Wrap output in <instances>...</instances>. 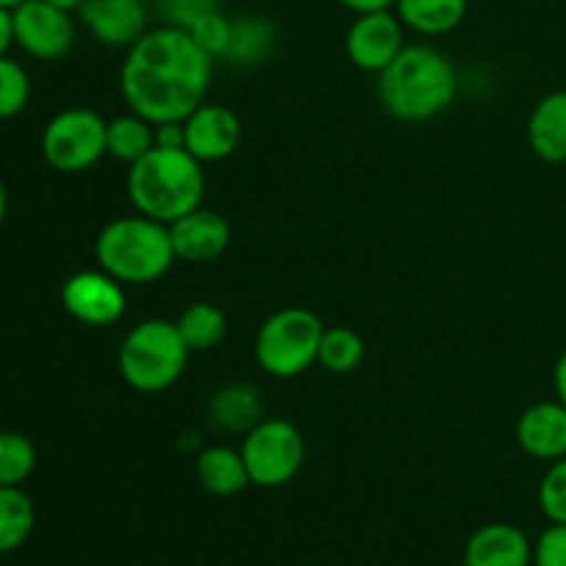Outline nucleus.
I'll return each mask as SVG.
<instances>
[{
	"label": "nucleus",
	"mask_w": 566,
	"mask_h": 566,
	"mask_svg": "<svg viewBox=\"0 0 566 566\" xmlns=\"http://www.w3.org/2000/svg\"><path fill=\"white\" fill-rule=\"evenodd\" d=\"M517 442L528 457L558 462L566 457V407L542 401L525 409L517 420Z\"/></svg>",
	"instance_id": "2eb2a0df"
},
{
	"label": "nucleus",
	"mask_w": 566,
	"mask_h": 566,
	"mask_svg": "<svg viewBox=\"0 0 566 566\" xmlns=\"http://www.w3.org/2000/svg\"><path fill=\"white\" fill-rule=\"evenodd\" d=\"M155 147L186 149V125H182V122H164V125H155Z\"/></svg>",
	"instance_id": "2f4dec72"
},
{
	"label": "nucleus",
	"mask_w": 566,
	"mask_h": 566,
	"mask_svg": "<svg viewBox=\"0 0 566 566\" xmlns=\"http://www.w3.org/2000/svg\"><path fill=\"white\" fill-rule=\"evenodd\" d=\"M11 44H14V9L0 6V59L9 53Z\"/></svg>",
	"instance_id": "473e14b6"
},
{
	"label": "nucleus",
	"mask_w": 566,
	"mask_h": 566,
	"mask_svg": "<svg viewBox=\"0 0 566 566\" xmlns=\"http://www.w3.org/2000/svg\"><path fill=\"white\" fill-rule=\"evenodd\" d=\"M197 479L199 484L216 497H232L252 484L241 451H232V448L227 446L205 448V451L199 453Z\"/></svg>",
	"instance_id": "a211bd4d"
},
{
	"label": "nucleus",
	"mask_w": 566,
	"mask_h": 566,
	"mask_svg": "<svg viewBox=\"0 0 566 566\" xmlns=\"http://www.w3.org/2000/svg\"><path fill=\"white\" fill-rule=\"evenodd\" d=\"M321 337L324 324L318 315L304 307H285L260 326L254 357L269 376L293 379L318 363Z\"/></svg>",
	"instance_id": "423d86ee"
},
{
	"label": "nucleus",
	"mask_w": 566,
	"mask_h": 566,
	"mask_svg": "<svg viewBox=\"0 0 566 566\" xmlns=\"http://www.w3.org/2000/svg\"><path fill=\"white\" fill-rule=\"evenodd\" d=\"M77 17L108 48H133L147 33L144 0H86Z\"/></svg>",
	"instance_id": "ddd939ff"
},
{
	"label": "nucleus",
	"mask_w": 566,
	"mask_h": 566,
	"mask_svg": "<svg viewBox=\"0 0 566 566\" xmlns=\"http://www.w3.org/2000/svg\"><path fill=\"white\" fill-rule=\"evenodd\" d=\"M531 149L547 164H566V92H553L528 119Z\"/></svg>",
	"instance_id": "f3484780"
},
{
	"label": "nucleus",
	"mask_w": 566,
	"mask_h": 566,
	"mask_svg": "<svg viewBox=\"0 0 566 566\" xmlns=\"http://www.w3.org/2000/svg\"><path fill=\"white\" fill-rule=\"evenodd\" d=\"M188 346L175 321L149 318L133 326L119 346V374L133 390L164 392L188 365Z\"/></svg>",
	"instance_id": "39448f33"
},
{
	"label": "nucleus",
	"mask_w": 566,
	"mask_h": 566,
	"mask_svg": "<svg viewBox=\"0 0 566 566\" xmlns=\"http://www.w3.org/2000/svg\"><path fill=\"white\" fill-rule=\"evenodd\" d=\"M534 566H566V525L553 523L534 545Z\"/></svg>",
	"instance_id": "7c9ffc66"
},
{
	"label": "nucleus",
	"mask_w": 566,
	"mask_h": 566,
	"mask_svg": "<svg viewBox=\"0 0 566 566\" xmlns=\"http://www.w3.org/2000/svg\"><path fill=\"white\" fill-rule=\"evenodd\" d=\"M539 506L551 523L566 525V457L553 462L542 479Z\"/></svg>",
	"instance_id": "cd10ccee"
},
{
	"label": "nucleus",
	"mask_w": 566,
	"mask_h": 566,
	"mask_svg": "<svg viewBox=\"0 0 566 566\" xmlns=\"http://www.w3.org/2000/svg\"><path fill=\"white\" fill-rule=\"evenodd\" d=\"M36 470V448L17 431H0V486H22Z\"/></svg>",
	"instance_id": "a878e982"
},
{
	"label": "nucleus",
	"mask_w": 566,
	"mask_h": 566,
	"mask_svg": "<svg viewBox=\"0 0 566 566\" xmlns=\"http://www.w3.org/2000/svg\"><path fill=\"white\" fill-rule=\"evenodd\" d=\"M31 99V77L9 55L0 59V122L22 114Z\"/></svg>",
	"instance_id": "bb28decb"
},
{
	"label": "nucleus",
	"mask_w": 566,
	"mask_h": 566,
	"mask_svg": "<svg viewBox=\"0 0 566 566\" xmlns=\"http://www.w3.org/2000/svg\"><path fill=\"white\" fill-rule=\"evenodd\" d=\"M94 254L105 274L122 285H149L166 276L175 263L169 224L149 216H125L103 227L94 243Z\"/></svg>",
	"instance_id": "20e7f679"
},
{
	"label": "nucleus",
	"mask_w": 566,
	"mask_h": 566,
	"mask_svg": "<svg viewBox=\"0 0 566 566\" xmlns=\"http://www.w3.org/2000/svg\"><path fill=\"white\" fill-rule=\"evenodd\" d=\"M48 3H53L55 9H64V11H81L83 9V3H86V0H48Z\"/></svg>",
	"instance_id": "c9c22d12"
},
{
	"label": "nucleus",
	"mask_w": 566,
	"mask_h": 566,
	"mask_svg": "<svg viewBox=\"0 0 566 566\" xmlns=\"http://www.w3.org/2000/svg\"><path fill=\"white\" fill-rule=\"evenodd\" d=\"M459 92L457 66L429 44H409L379 72V99L401 122H426L451 108Z\"/></svg>",
	"instance_id": "f03ea898"
},
{
	"label": "nucleus",
	"mask_w": 566,
	"mask_h": 566,
	"mask_svg": "<svg viewBox=\"0 0 566 566\" xmlns=\"http://www.w3.org/2000/svg\"><path fill=\"white\" fill-rule=\"evenodd\" d=\"M175 324L180 329V337L186 340L188 352H210L227 335L224 313L210 302L188 304Z\"/></svg>",
	"instance_id": "5701e85b"
},
{
	"label": "nucleus",
	"mask_w": 566,
	"mask_h": 566,
	"mask_svg": "<svg viewBox=\"0 0 566 566\" xmlns=\"http://www.w3.org/2000/svg\"><path fill=\"white\" fill-rule=\"evenodd\" d=\"M271 44H274V28L260 17H241L232 22L230 44H227V61L235 64H258L269 55Z\"/></svg>",
	"instance_id": "b1692460"
},
{
	"label": "nucleus",
	"mask_w": 566,
	"mask_h": 566,
	"mask_svg": "<svg viewBox=\"0 0 566 566\" xmlns=\"http://www.w3.org/2000/svg\"><path fill=\"white\" fill-rule=\"evenodd\" d=\"M127 193L138 213L171 224L202 208V164L188 149L155 147L127 171Z\"/></svg>",
	"instance_id": "7ed1b4c3"
},
{
	"label": "nucleus",
	"mask_w": 566,
	"mask_h": 566,
	"mask_svg": "<svg viewBox=\"0 0 566 566\" xmlns=\"http://www.w3.org/2000/svg\"><path fill=\"white\" fill-rule=\"evenodd\" d=\"M108 122L88 108H70L55 114L42 133V155L55 171L77 175L108 155L105 144Z\"/></svg>",
	"instance_id": "6e6552de"
},
{
	"label": "nucleus",
	"mask_w": 566,
	"mask_h": 566,
	"mask_svg": "<svg viewBox=\"0 0 566 566\" xmlns=\"http://www.w3.org/2000/svg\"><path fill=\"white\" fill-rule=\"evenodd\" d=\"M407 48L403 44V22L387 11H370V14H359L354 25L348 28L346 50L348 59L365 72H376L396 61V55Z\"/></svg>",
	"instance_id": "9b49d317"
},
{
	"label": "nucleus",
	"mask_w": 566,
	"mask_h": 566,
	"mask_svg": "<svg viewBox=\"0 0 566 566\" xmlns=\"http://www.w3.org/2000/svg\"><path fill=\"white\" fill-rule=\"evenodd\" d=\"M158 6V14L164 17L166 25L171 28H188L197 20H202L210 11H219V0H155Z\"/></svg>",
	"instance_id": "c756f323"
},
{
	"label": "nucleus",
	"mask_w": 566,
	"mask_h": 566,
	"mask_svg": "<svg viewBox=\"0 0 566 566\" xmlns=\"http://www.w3.org/2000/svg\"><path fill=\"white\" fill-rule=\"evenodd\" d=\"M20 3H25V0H0V6H6V9H17Z\"/></svg>",
	"instance_id": "4c0bfd02"
},
{
	"label": "nucleus",
	"mask_w": 566,
	"mask_h": 566,
	"mask_svg": "<svg viewBox=\"0 0 566 566\" xmlns=\"http://www.w3.org/2000/svg\"><path fill=\"white\" fill-rule=\"evenodd\" d=\"M61 304L86 326H111L125 315L127 296L122 282L99 271H77L61 287Z\"/></svg>",
	"instance_id": "9d476101"
},
{
	"label": "nucleus",
	"mask_w": 566,
	"mask_h": 566,
	"mask_svg": "<svg viewBox=\"0 0 566 566\" xmlns=\"http://www.w3.org/2000/svg\"><path fill=\"white\" fill-rule=\"evenodd\" d=\"M365 357V343L348 326H329L324 329L318 348V363L332 374H352Z\"/></svg>",
	"instance_id": "393cba45"
},
{
	"label": "nucleus",
	"mask_w": 566,
	"mask_h": 566,
	"mask_svg": "<svg viewBox=\"0 0 566 566\" xmlns=\"http://www.w3.org/2000/svg\"><path fill=\"white\" fill-rule=\"evenodd\" d=\"M171 249L182 263H210L230 247V224L213 210L197 208L169 224Z\"/></svg>",
	"instance_id": "4468645a"
},
{
	"label": "nucleus",
	"mask_w": 566,
	"mask_h": 566,
	"mask_svg": "<svg viewBox=\"0 0 566 566\" xmlns=\"http://www.w3.org/2000/svg\"><path fill=\"white\" fill-rule=\"evenodd\" d=\"M534 545L509 523H492L475 531L464 547V566H531Z\"/></svg>",
	"instance_id": "dca6fc26"
},
{
	"label": "nucleus",
	"mask_w": 566,
	"mask_h": 566,
	"mask_svg": "<svg viewBox=\"0 0 566 566\" xmlns=\"http://www.w3.org/2000/svg\"><path fill=\"white\" fill-rule=\"evenodd\" d=\"M241 457L254 486L276 490V486L291 484L302 470L304 437L287 420H260L252 431H247Z\"/></svg>",
	"instance_id": "0eeeda50"
},
{
	"label": "nucleus",
	"mask_w": 566,
	"mask_h": 566,
	"mask_svg": "<svg viewBox=\"0 0 566 566\" xmlns=\"http://www.w3.org/2000/svg\"><path fill=\"white\" fill-rule=\"evenodd\" d=\"M186 149L199 164L230 158L241 144V119L227 105H199L186 122Z\"/></svg>",
	"instance_id": "f8f14e48"
},
{
	"label": "nucleus",
	"mask_w": 566,
	"mask_h": 566,
	"mask_svg": "<svg viewBox=\"0 0 566 566\" xmlns=\"http://www.w3.org/2000/svg\"><path fill=\"white\" fill-rule=\"evenodd\" d=\"M213 61L182 28H155L133 44L122 64V97L153 125L186 122L208 94Z\"/></svg>",
	"instance_id": "f257e3e1"
},
{
	"label": "nucleus",
	"mask_w": 566,
	"mask_h": 566,
	"mask_svg": "<svg viewBox=\"0 0 566 566\" xmlns=\"http://www.w3.org/2000/svg\"><path fill=\"white\" fill-rule=\"evenodd\" d=\"M14 42L39 61L64 59L75 44V22L48 0H25L14 9Z\"/></svg>",
	"instance_id": "1a4fd4ad"
},
{
	"label": "nucleus",
	"mask_w": 566,
	"mask_h": 566,
	"mask_svg": "<svg viewBox=\"0 0 566 566\" xmlns=\"http://www.w3.org/2000/svg\"><path fill=\"white\" fill-rule=\"evenodd\" d=\"M398 20L423 36H442L462 25L468 0H396Z\"/></svg>",
	"instance_id": "6ab92c4d"
},
{
	"label": "nucleus",
	"mask_w": 566,
	"mask_h": 566,
	"mask_svg": "<svg viewBox=\"0 0 566 566\" xmlns=\"http://www.w3.org/2000/svg\"><path fill=\"white\" fill-rule=\"evenodd\" d=\"M36 509L20 486H0V556L20 551L33 534Z\"/></svg>",
	"instance_id": "412c9836"
},
{
	"label": "nucleus",
	"mask_w": 566,
	"mask_h": 566,
	"mask_svg": "<svg viewBox=\"0 0 566 566\" xmlns=\"http://www.w3.org/2000/svg\"><path fill=\"white\" fill-rule=\"evenodd\" d=\"M6 213H9V193H6L3 182H0V224L6 221Z\"/></svg>",
	"instance_id": "e433bc0d"
},
{
	"label": "nucleus",
	"mask_w": 566,
	"mask_h": 566,
	"mask_svg": "<svg viewBox=\"0 0 566 566\" xmlns=\"http://www.w3.org/2000/svg\"><path fill=\"white\" fill-rule=\"evenodd\" d=\"M263 415V401L258 396V387L252 385H227L216 390L210 398V420L213 426L227 431H252Z\"/></svg>",
	"instance_id": "aec40b11"
},
{
	"label": "nucleus",
	"mask_w": 566,
	"mask_h": 566,
	"mask_svg": "<svg viewBox=\"0 0 566 566\" xmlns=\"http://www.w3.org/2000/svg\"><path fill=\"white\" fill-rule=\"evenodd\" d=\"M105 144H108L111 158L133 166L155 149V125L130 111L127 116H116V119L108 122Z\"/></svg>",
	"instance_id": "4be33fe9"
},
{
	"label": "nucleus",
	"mask_w": 566,
	"mask_h": 566,
	"mask_svg": "<svg viewBox=\"0 0 566 566\" xmlns=\"http://www.w3.org/2000/svg\"><path fill=\"white\" fill-rule=\"evenodd\" d=\"M340 3L357 14H370V11H387L396 6V0H340Z\"/></svg>",
	"instance_id": "72a5a7b5"
},
{
	"label": "nucleus",
	"mask_w": 566,
	"mask_h": 566,
	"mask_svg": "<svg viewBox=\"0 0 566 566\" xmlns=\"http://www.w3.org/2000/svg\"><path fill=\"white\" fill-rule=\"evenodd\" d=\"M553 381H556V392H558V401L566 407V352L558 357L556 370H553Z\"/></svg>",
	"instance_id": "f704fd0d"
},
{
	"label": "nucleus",
	"mask_w": 566,
	"mask_h": 566,
	"mask_svg": "<svg viewBox=\"0 0 566 566\" xmlns=\"http://www.w3.org/2000/svg\"><path fill=\"white\" fill-rule=\"evenodd\" d=\"M188 33L197 39V44L205 50V53H210L213 59H219V55L224 59L227 44H230L232 22L227 20L221 11H210V14H205L202 20L193 22V25L188 28Z\"/></svg>",
	"instance_id": "c85d7f7f"
}]
</instances>
